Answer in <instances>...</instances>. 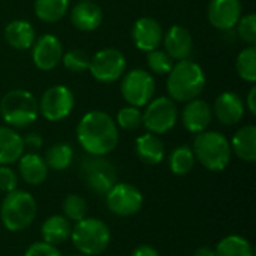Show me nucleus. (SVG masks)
Wrapping results in <instances>:
<instances>
[{"label": "nucleus", "instance_id": "nucleus-6", "mask_svg": "<svg viewBox=\"0 0 256 256\" xmlns=\"http://www.w3.org/2000/svg\"><path fill=\"white\" fill-rule=\"evenodd\" d=\"M70 240L80 254L98 256L108 249L111 243V231L100 219L84 218L72 228Z\"/></svg>", "mask_w": 256, "mask_h": 256}, {"label": "nucleus", "instance_id": "nucleus-22", "mask_svg": "<svg viewBox=\"0 0 256 256\" xmlns=\"http://www.w3.org/2000/svg\"><path fill=\"white\" fill-rule=\"evenodd\" d=\"M135 153L146 165H158L165 158V146L159 135L152 132L142 134L135 141Z\"/></svg>", "mask_w": 256, "mask_h": 256}, {"label": "nucleus", "instance_id": "nucleus-33", "mask_svg": "<svg viewBox=\"0 0 256 256\" xmlns=\"http://www.w3.org/2000/svg\"><path fill=\"white\" fill-rule=\"evenodd\" d=\"M116 124L117 128H122L123 130H136L142 126V112L140 108L128 105L122 110H118L117 117H116Z\"/></svg>", "mask_w": 256, "mask_h": 256}, {"label": "nucleus", "instance_id": "nucleus-12", "mask_svg": "<svg viewBox=\"0 0 256 256\" xmlns=\"http://www.w3.org/2000/svg\"><path fill=\"white\" fill-rule=\"evenodd\" d=\"M105 202L111 213L129 218L140 213L144 206V196L141 190L130 183H116L105 194Z\"/></svg>", "mask_w": 256, "mask_h": 256}, {"label": "nucleus", "instance_id": "nucleus-41", "mask_svg": "<svg viewBox=\"0 0 256 256\" xmlns=\"http://www.w3.org/2000/svg\"><path fill=\"white\" fill-rule=\"evenodd\" d=\"M194 256H216V252H214L213 248L201 246V248H198V249L194 252Z\"/></svg>", "mask_w": 256, "mask_h": 256}, {"label": "nucleus", "instance_id": "nucleus-27", "mask_svg": "<svg viewBox=\"0 0 256 256\" xmlns=\"http://www.w3.org/2000/svg\"><path fill=\"white\" fill-rule=\"evenodd\" d=\"M214 252L216 256H254V248L248 238L231 234L216 244Z\"/></svg>", "mask_w": 256, "mask_h": 256}, {"label": "nucleus", "instance_id": "nucleus-18", "mask_svg": "<svg viewBox=\"0 0 256 256\" xmlns=\"http://www.w3.org/2000/svg\"><path fill=\"white\" fill-rule=\"evenodd\" d=\"M164 50L172 60H186L194 50V39L190 32L183 26H172L164 33Z\"/></svg>", "mask_w": 256, "mask_h": 256}, {"label": "nucleus", "instance_id": "nucleus-26", "mask_svg": "<svg viewBox=\"0 0 256 256\" xmlns=\"http://www.w3.org/2000/svg\"><path fill=\"white\" fill-rule=\"evenodd\" d=\"M44 160H45L48 170H52V171H64L66 168L70 166V164L74 160V148L68 142L52 144L46 150V153L44 156Z\"/></svg>", "mask_w": 256, "mask_h": 256}, {"label": "nucleus", "instance_id": "nucleus-35", "mask_svg": "<svg viewBox=\"0 0 256 256\" xmlns=\"http://www.w3.org/2000/svg\"><path fill=\"white\" fill-rule=\"evenodd\" d=\"M237 33L242 40H244L249 45L256 44V15L254 12L242 15V18L237 22Z\"/></svg>", "mask_w": 256, "mask_h": 256}, {"label": "nucleus", "instance_id": "nucleus-43", "mask_svg": "<svg viewBox=\"0 0 256 256\" xmlns=\"http://www.w3.org/2000/svg\"><path fill=\"white\" fill-rule=\"evenodd\" d=\"M80 2H81V0H80Z\"/></svg>", "mask_w": 256, "mask_h": 256}, {"label": "nucleus", "instance_id": "nucleus-4", "mask_svg": "<svg viewBox=\"0 0 256 256\" xmlns=\"http://www.w3.org/2000/svg\"><path fill=\"white\" fill-rule=\"evenodd\" d=\"M38 206L32 194L15 189L6 194L0 206V220L10 232L27 230L36 218Z\"/></svg>", "mask_w": 256, "mask_h": 256}, {"label": "nucleus", "instance_id": "nucleus-19", "mask_svg": "<svg viewBox=\"0 0 256 256\" xmlns=\"http://www.w3.org/2000/svg\"><path fill=\"white\" fill-rule=\"evenodd\" d=\"M102 9L93 0H81L70 10V22L81 32H93L102 24Z\"/></svg>", "mask_w": 256, "mask_h": 256}, {"label": "nucleus", "instance_id": "nucleus-10", "mask_svg": "<svg viewBox=\"0 0 256 256\" xmlns=\"http://www.w3.org/2000/svg\"><path fill=\"white\" fill-rule=\"evenodd\" d=\"M88 70L99 82H116L126 72V57L117 48H104L90 57Z\"/></svg>", "mask_w": 256, "mask_h": 256}, {"label": "nucleus", "instance_id": "nucleus-21", "mask_svg": "<svg viewBox=\"0 0 256 256\" xmlns=\"http://www.w3.org/2000/svg\"><path fill=\"white\" fill-rule=\"evenodd\" d=\"M22 136L9 126H0V165H12L24 154Z\"/></svg>", "mask_w": 256, "mask_h": 256}, {"label": "nucleus", "instance_id": "nucleus-14", "mask_svg": "<svg viewBox=\"0 0 256 256\" xmlns=\"http://www.w3.org/2000/svg\"><path fill=\"white\" fill-rule=\"evenodd\" d=\"M243 15L240 0H212L208 3L207 16L210 24L218 30H232Z\"/></svg>", "mask_w": 256, "mask_h": 256}, {"label": "nucleus", "instance_id": "nucleus-38", "mask_svg": "<svg viewBox=\"0 0 256 256\" xmlns=\"http://www.w3.org/2000/svg\"><path fill=\"white\" fill-rule=\"evenodd\" d=\"M22 141H24V146H26V147H30V148H33V150L40 148L42 144H44L42 136H40L39 134H36V132L27 134L26 136H22Z\"/></svg>", "mask_w": 256, "mask_h": 256}, {"label": "nucleus", "instance_id": "nucleus-37", "mask_svg": "<svg viewBox=\"0 0 256 256\" xmlns=\"http://www.w3.org/2000/svg\"><path fill=\"white\" fill-rule=\"evenodd\" d=\"M24 256H63L62 252L52 246V244H48L45 242H38V243H33L32 246H28V249L26 250Z\"/></svg>", "mask_w": 256, "mask_h": 256}, {"label": "nucleus", "instance_id": "nucleus-34", "mask_svg": "<svg viewBox=\"0 0 256 256\" xmlns=\"http://www.w3.org/2000/svg\"><path fill=\"white\" fill-rule=\"evenodd\" d=\"M147 66L156 75H168L174 66V60L166 54L165 50H152L147 52Z\"/></svg>", "mask_w": 256, "mask_h": 256}, {"label": "nucleus", "instance_id": "nucleus-1", "mask_svg": "<svg viewBox=\"0 0 256 256\" xmlns=\"http://www.w3.org/2000/svg\"><path fill=\"white\" fill-rule=\"evenodd\" d=\"M76 140L90 156H106L118 144V128L104 111H88L76 126Z\"/></svg>", "mask_w": 256, "mask_h": 256}, {"label": "nucleus", "instance_id": "nucleus-39", "mask_svg": "<svg viewBox=\"0 0 256 256\" xmlns=\"http://www.w3.org/2000/svg\"><path fill=\"white\" fill-rule=\"evenodd\" d=\"M130 256H160V254L158 252V249H154L153 246L148 244H141L138 248H135L132 250Z\"/></svg>", "mask_w": 256, "mask_h": 256}, {"label": "nucleus", "instance_id": "nucleus-11", "mask_svg": "<svg viewBox=\"0 0 256 256\" xmlns=\"http://www.w3.org/2000/svg\"><path fill=\"white\" fill-rule=\"evenodd\" d=\"M39 114L48 122H62L64 120L75 106V96L72 90L66 86H52L46 88L40 98Z\"/></svg>", "mask_w": 256, "mask_h": 256}, {"label": "nucleus", "instance_id": "nucleus-42", "mask_svg": "<svg viewBox=\"0 0 256 256\" xmlns=\"http://www.w3.org/2000/svg\"><path fill=\"white\" fill-rule=\"evenodd\" d=\"M72 256H90V255H86V254H80V252H78L76 255H72Z\"/></svg>", "mask_w": 256, "mask_h": 256}, {"label": "nucleus", "instance_id": "nucleus-29", "mask_svg": "<svg viewBox=\"0 0 256 256\" xmlns=\"http://www.w3.org/2000/svg\"><path fill=\"white\" fill-rule=\"evenodd\" d=\"M34 14L44 22L60 21L69 9V0H34Z\"/></svg>", "mask_w": 256, "mask_h": 256}, {"label": "nucleus", "instance_id": "nucleus-8", "mask_svg": "<svg viewBox=\"0 0 256 256\" xmlns=\"http://www.w3.org/2000/svg\"><path fill=\"white\" fill-rule=\"evenodd\" d=\"M120 90L123 99L129 105L142 108L153 99L156 92V82L148 70L132 69L122 76Z\"/></svg>", "mask_w": 256, "mask_h": 256}, {"label": "nucleus", "instance_id": "nucleus-7", "mask_svg": "<svg viewBox=\"0 0 256 256\" xmlns=\"http://www.w3.org/2000/svg\"><path fill=\"white\" fill-rule=\"evenodd\" d=\"M178 120V108L176 100L168 96H159L152 99L142 112V124L154 135H164L170 132Z\"/></svg>", "mask_w": 256, "mask_h": 256}, {"label": "nucleus", "instance_id": "nucleus-40", "mask_svg": "<svg viewBox=\"0 0 256 256\" xmlns=\"http://www.w3.org/2000/svg\"><path fill=\"white\" fill-rule=\"evenodd\" d=\"M244 106H248V110L250 111L252 116H256V87H252L248 93Z\"/></svg>", "mask_w": 256, "mask_h": 256}, {"label": "nucleus", "instance_id": "nucleus-36", "mask_svg": "<svg viewBox=\"0 0 256 256\" xmlns=\"http://www.w3.org/2000/svg\"><path fill=\"white\" fill-rule=\"evenodd\" d=\"M18 186V176L9 165H0V192L9 194Z\"/></svg>", "mask_w": 256, "mask_h": 256}, {"label": "nucleus", "instance_id": "nucleus-13", "mask_svg": "<svg viewBox=\"0 0 256 256\" xmlns=\"http://www.w3.org/2000/svg\"><path fill=\"white\" fill-rule=\"evenodd\" d=\"M63 52L64 51H63L62 40L51 33H45L36 38L32 45L33 63L38 69L44 72L52 70L62 62Z\"/></svg>", "mask_w": 256, "mask_h": 256}, {"label": "nucleus", "instance_id": "nucleus-32", "mask_svg": "<svg viewBox=\"0 0 256 256\" xmlns=\"http://www.w3.org/2000/svg\"><path fill=\"white\" fill-rule=\"evenodd\" d=\"M62 63L69 72L81 74L88 69L90 56L87 51H84L81 48H72V50H68L66 52H63Z\"/></svg>", "mask_w": 256, "mask_h": 256}, {"label": "nucleus", "instance_id": "nucleus-9", "mask_svg": "<svg viewBox=\"0 0 256 256\" xmlns=\"http://www.w3.org/2000/svg\"><path fill=\"white\" fill-rule=\"evenodd\" d=\"M81 176L87 188L96 195H105L117 183L116 168L105 156H90L84 159Z\"/></svg>", "mask_w": 256, "mask_h": 256}, {"label": "nucleus", "instance_id": "nucleus-23", "mask_svg": "<svg viewBox=\"0 0 256 256\" xmlns=\"http://www.w3.org/2000/svg\"><path fill=\"white\" fill-rule=\"evenodd\" d=\"M36 39L34 27L26 20H14L4 27V40L9 46L26 51L32 48Z\"/></svg>", "mask_w": 256, "mask_h": 256}, {"label": "nucleus", "instance_id": "nucleus-28", "mask_svg": "<svg viewBox=\"0 0 256 256\" xmlns=\"http://www.w3.org/2000/svg\"><path fill=\"white\" fill-rule=\"evenodd\" d=\"M196 164L195 154L192 147L189 146H178L176 147L170 158H168V166L172 174L176 176H188Z\"/></svg>", "mask_w": 256, "mask_h": 256}, {"label": "nucleus", "instance_id": "nucleus-30", "mask_svg": "<svg viewBox=\"0 0 256 256\" xmlns=\"http://www.w3.org/2000/svg\"><path fill=\"white\" fill-rule=\"evenodd\" d=\"M236 69L238 76L246 82L256 81V46L249 45L248 48L242 50L236 60Z\"/></svg>", "mask_w": 256, "mask_h": 256}, {"label": "nucleus", "instance_id": "nucleus-17", "mask_svg": "<svg viewBox=\"0 0 256 256\" xmlns=\"http://www.w3.org/2000/svg\"><path fill=\"white\" fill-rule=\"evenodd\" d=\"M213 118V111L208 102L196 98L186 102L182 111V123L190 134H200L207 130Z\"/></svg>", "mask_w": 256, "mask_h": 256}, {"label": "nucleus", "instance_id": "nucleus-3", "mask_svg": "<svg viewBox=\"0 0 256 256\" xmlns=\"http://www.w3.org/2000/svg\"><path fill=\"white\" fill-rule=\"evenodd\" d=\"M192 150L195 159L206 170L213 172L226 170L232 156L230 140L218 130H204L196 134Z\"/></svg>", "mask_w": 256, "mask_h": 256}, {"label": "nucleus", "instance_id": "nucleus-2", "mask_svg": "<svg viewBox=\"0 0 256 256\" xmlns=\"http://www.w3.org/2000/svg\"><path fill=\"white\" fill-rule=\"evenodd\" d=\"M206 88V74L194 60L177 62L168 74L166 90L172 100L189 102L196 99Z\"/></svg>", "mask_w": 256, "mask_h": 256}, {"label": "nucleus", "instance_id": "nucleus-24", "mask_svg": "<svg viewBox=\"0 0 256 256\" xmlns=\"http://www.w3.org/2000/svg\"><path fill=\"white\" fill-rule=\"evenodd\" d=\"M231 144V152L242 160L248 164H254L256 160V128L254 124H246L240 128L234 136Z\"/></svg>", "mask_w": 256, "mask_h": 256}, {"label": "nucleus", "instance_id": "nucleus-16", "mask_svg": "<svg viewBox=\"0 0 256 256\" xmlns=\"http://www.w3.org/2000/svg\"><path fill=\"white\" fill-rule=\"evenodd\" d=\"M244 100L236 92H224L219 94L212 108L213 116L225 126L240 123L244 116Z\"/></svg>", "mask_w": 256, "mask_h": 256}, {"label": "nucleus", "instance_id": "nucleus-31", "mask_svg": "<svg viewBox=\"0 0 256 256\" xmlns=\"http://www.w3.org/2000/svg\"><path fill=\"white\" fill-rule=\"evenodd\" d=\"M63 216L69 222H80L87 218V201L76 194H69L63 201Z\"/></svg>", "mask_w": 256, "mask_h": 256}, {"label": "nucleus", "instance_id": "nucleus-20", "mask_svg": "<svg viewBox=\"0 0 256 256\" xmlns=\"http://www.w3.org/2000/svg\"><path fill=\"white\" fill-rule=\"evenodd\" d=\"M48 171L50 170L44 158L34 152L24 153L18 159V172L21 178L30 186H38L44 183L48 177Z\"/></svg>", "mask_w": 256, "mask_h": 256}, {"label": "nucleus", "instance_id": "nucleus-25", "mask_svg": "<svg viewBox=\"0 0 256 256\" xmlns=\"http://www.w3.org/2000/svg\"><path fill=\"white\" fill-rule=\"evenodd\" d=\"M70 232H72L70 222L62 214H52L46 218L40 226L42 242L52 244V246H58L64 243L66 240H69Z\"/></svg>", "mask_w": 256, "mask_h": 256}, {"label": "nucleus", "instance_id": "nucleus-5", "mask_svg": "<svg viewBox=\"0 0 256 256\" xmlns=\"http://www.w3.org/2000/svg\"><path fill=\"white\" fill-rule=\"evenodd\" d=\"M0 116L10 128H27L39 117V104L27 90H10L0 100Z\"/></svg>", "mask_w": 256, "mask_h": 256}, {"label": "nucleus", "instance_id": "nucleus-15", "mask_svg": "<svg viewBox=\"0 0 256 256\" xmlns=\"http://www.w3.org/2000/svg\"><path fill=\"white\" fill-rule=\"evenodd\" d=\"M164 39V30L158 20L152 16H141L134 22L132 40L140 51L148 52L160 46Z\"/></svg>", "mask_w": 256, "mask_h": 256}]
</instances>
